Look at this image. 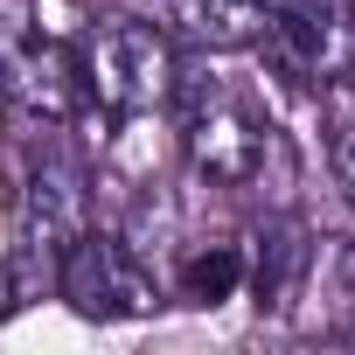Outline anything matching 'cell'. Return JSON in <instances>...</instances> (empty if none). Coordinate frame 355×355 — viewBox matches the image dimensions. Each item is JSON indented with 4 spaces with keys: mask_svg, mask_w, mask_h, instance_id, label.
I'll return each instance as SVG.
<instances>
[{
    "mask_svg": "<svg viewBox=\"0 0 355 355\" xmlns=\"http://www.w3.org/2000/svg\"><path fill=\"white\" fill-rule=\"evenodd\" d=\"M0 313H8V272H0Z\"/></svg>",
    "mask_w": 355,
    "mask_h": 355,
    "instance_id": "11",
    "label": "cell"
},
{
    "mask_svg": "<svg viewBox=\"0 0 355 355\" xmlns=\"http://www.w3.org/2000/svg\"><path fill=\"white\" fill-rule=\"evenodd\" d=\"M334 182H341V196H348V209H355V125L334 132Z\"/></svg>",
    "mask_w": 355,
    "mask_h": 355,
    "instance_id": "10",
    "label": "cell"
},
{
    "mask_svg": "<svg viewBox=\"0 0 355 355\" xmlns=\"http://www.w3.org/2000/svg\"><path fill=\"white\" fill-rule=\"evenodd\" d=\"M272 0H160V28L189 49H258Z\"/></svg>",
    "mask_w": 355,
    "mask_h": 355,
    "instance_id": "7",
    "label": "cell"
},
{
    "mask_svg": "<svg viewBox=\"0 0 355 355\" xmlns=\"http://www.w3.org/2000/svg\"><path fill=\"white\" fill-rule=\"evenodd\" d=\"M237 279H244V251H237V244H216V251L189 258L182 293H189V300H202V306H216V300H230V293H237Z\"/></svg>",
    "mask_w": 355,
    "mask_h": 355,
    "instance_id": "9",
    "label": "cell"
},
{
    "mask_svg": "<svg viewBox=\"0 0 355 355\" xmlns=\"http://www.w3.org/2000/svg\"><path fill=\"white\" fill-rule=\"evenodd\" d=\"M182 98V153L202 182L216 189H258L265 167L279 160V125L223 77L209 84H174Z\"/></svg>",
    "mask_w": 355,
    "mask_h": 355,
    "instance_id": "2",
    "label": "cell"
},
{
    "mask_svg": "<svg viewBox=\"0 0 355 355\" xmlns=\"http://www.w3.org/2000/svg\"><path fill=\"white\" fill-rule=\"evenodd\" d=\"M0 98L28 105L35 119H63L77 98L70 49L42 35L35 0H0Z\"/></svg>",
    "mask_w": 355,
    "mask_h": 355,
    "instance_id": "6",
    "label": "cell"
},
{
    "mask_svg": "<svg viewBox=\"0 0 355 355\" xmlns=\"http://www.w3.org/2000/svg\"><path fill=\"white\" fill-rule=\"evenodd\" d=\"M258 244H265V251L251 258V293H258L265 313H279V306L300 293V279H306V265H313V244H306L300 223H286V230H272V237H258Z\"/></svg>",
    "mask_w": 355,
    "mask_h": 355,
    "instance_id": "8",
    "label": "cell"
},
{
    "mask_svg": "<svg viewBox=\"0 0 355 355\" xmlns=\"http://www.w3.org/2000/svg\"><path fill=\"white\" fill-rule=\"evenodd\" d=\"M84 230H91V174L70 146L49 139L28 153V174H21V244L35 258H49V272H56V258Z\"/></svg>",
    "mask_w": 355,
    "mask_h": 355,
    "instance_id": "5",
    "label": "cell"
},
{
    "mask_svg": "<svg viewBox=\"0 0 355 355\" xmlns=\"http://www.w3.org/2000/svg\"><path fill=\"white\" fill-rule=\"evenodd\" d=\"M70 70H77V91L91 105L119 112V119H139V112L174 105V84H182L174 35L160 21H139V15H91L77 28Z\"/></svg>",
    "mask_w": 355,
    "mask_h": 355,
    "instance_id": "1",
    "label": "cell"
},
{
    "mask_svg": "<svg viewBox=\"0 0 355 355\" xmlns=\"http://www.w3.org/2000/svg\"><path fill=\"white\" fill-rule=\"evenodd\" d=\"M258 49L293 84L355 77V0H272Z\"/></svg>",
    "mask_w": 355,
    "mask_h": 355,
    "instance_id": "3",
    "label": "cell"
},
{
    "mask_svg": "<svg viewBox=\"0 0 355 355\" xmlns=\"http://www.w3.org/2000/svg\"><path fill=\"white\" fill-rule=\"evenodd\" d=\"M56 293L84 313V320H139L160 306V279L132 258L125 237L112 230H84L63 258H56Z\"/></svg>",
    "mask_w": 355,
    "mask_h": 355,
    "instance_id": "4",
    "label": "cell"
}]
</instances>
